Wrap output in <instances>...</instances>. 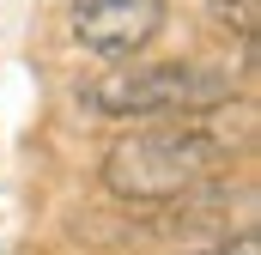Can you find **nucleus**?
<instances>
[{
    "instance_id": "nucleus-1",
    "label": "nucleus",
    "mask_w": 261,
    "mask_h": 255,
    "mask_svg": "<svg viewBox=\"0 0 261 255\" xmlns=\"http://www.w3.org/2000/svg\"><path fill=\"white\" fill-rule=\"evenodd\" d=\"M225 164H231V146L219 134H206L195 122L189 128L158 122L110 146L103 189L122 194V200H176V194H195L200 183H213Z\"/></svg>"
},
{
    "instance_id": "nucleus-2",
    "label": "nucleus",
    "mask_w": 261,
    "mask_h": 255,
    "mask_svg": "<svg viewBox=\"0 0 261 255\" xmlns=\"http://www.w3.org/2000/svg\"><path fill=\"white\" fill-rule=\"evenodd\" d=\"M225 97H231V73L206 61L110 67L79 85V110L91 116H182V110H219Z\"/></svg>"
},
{
    "instance_id": "nucleus-3",
    "label": "nucleus",
    "mask_w": 261,
    "mask_h": 255,
    "mask_svg": "<svg viewBox=\"0 0 261 255\" xmlns=\"http://www.w3.org/2000/svg\"><path fill=\"white\" fill-rule=\"evenodd\" d=\"M158 24H164V0H73V37L103 61L146 49Z\"/></svg>"
},
{
    "instance_id": "nucleus-4",
    "label": "nucleus",
    "mask_w": 261,
    "mask_h": 255,
    "mask_svg": "<svg viewBox=\"0 0 261 255\" xmlns=\"http://www.w3.org/2000/svg\"><path fill=\"white\" fill-rule=\"evenodd\" d=\"M213 6V18L225 24V31H237L243 43H255V12H261V0H206Z\"/></svg>"
},
{
    "instance_id": "nucleus-5",
    "label": "nucleus",
    "mask_w": 261,
    "mask_h": 255,
    "mask_svg": "<svg viewBox=\"0 0 261 255\" xmlns=\"http://www.w3.org/2000/svg\"><path fill=\"white\" fill-rule=\"evenodd\" d=\"M206 255H261V249H255V237H243V243H231V249H206Z\"/></svg>"
}]
</instances>
